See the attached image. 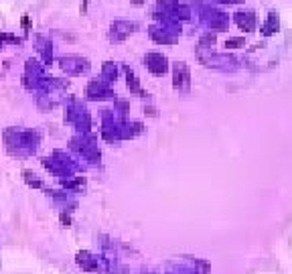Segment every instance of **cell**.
Listing matches in <instances>:
<instances>
[{
  "label": "cell",
  "instance_id": "277c9868",
  "mask_svg": "<svg viewBox=\"0 0 292 274\" xmlns=\"http://www.w3.org/2000/svg\"><path fill=\"white\" fill-rule=\"evenodd\" d=\"M24 179H26V183H29L31 187H43V183H41L39 179H37V175H33L31 171H24Z\"/></svg>",
  "mask_w": 292,
  "mask_h": 274
},
{
  "label": "cell",
  "instance_id": "8992f818",
  "mask_svg": "<svg viewBox=\"0 0 292 274\" xmlns=\"http://www.w3.org/2000/svg\"><path fill=\"white\" fill-rule=\"evenodd\" d=\"M61 224H63L65 228H69V224H71V219H69L67 213H61Z\"/></svg>",
  "mask_w": 292,
  "mask_h": 274
},
{
  "label": "cell",
  "instance_id": "6da1fadb",
  "mask_svg": "<svg viewBox=\"0 0 292 274\" xmlns=\"http://www.w3.org/2000/svg\"><path fill=\"white\" fill-rule=\"evenodd\" d=\"M77 264L81 266V270H86V272H97L100 270V260L88 250L77 252Z\"/></svg>",
  "mask_w": 292,
  "mask_h": 274
},
{
  "label": "cell",
  "instance_id": "7a4b0ae2",
  "mask_svg": "<svg viewBox=\"0 0 292 274\" xmlns=\"http://www.w3.org/2000/svg\"><path fill=\"white\" fill-rule=\"evenodd\" d=\"M146 65H148V69L155 73V75H162L166 71V59L162 57V55H157V53H152L146 57Z\"/></svg>",
  "mask_w": 292,
  "mask_h": 274
},
{
  "label": "cell",
  "instance_id": "3957f363",
  "mask_svg": "<svg viewBox=\"0 0 292 274\" xmlns=\"http://www.w3.org/2000/svg\"><path fill=\"white\" fill-rule=\"evenodd\" d=\"M175 88H180V90L189 88V69L183 63L175 65Z\"/></svg>",
  "mask_w": 292,
  "mask_h": 274
},
{
  "label": "cell",
  "instance_id": "5b68a950",
  "mask_svg": "<svg viewBox=\"0 0 292 274\" xmlns=\"http://www.w3.org/2000/svg\"><path fill=\"white\" fill-rule=\"evenodd\" d=\"M128 86H130V90L132 91H140V88H138V81H136V77L132 75V71L128 69Z\"/></svg>",
  "mask_w": 292,
  "mask_h": 274
}]
</instances>
